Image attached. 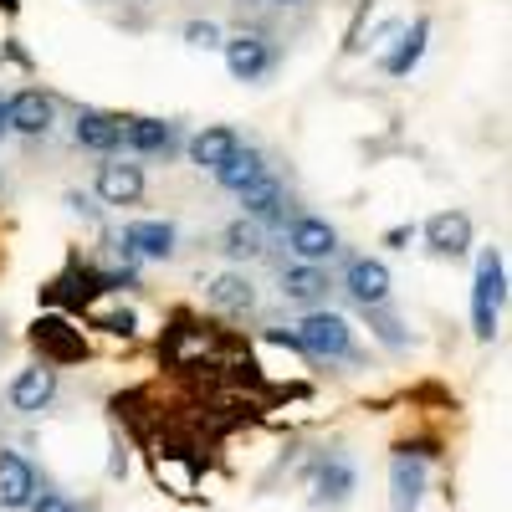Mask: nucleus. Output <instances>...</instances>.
<instances>
[{"label":"nucleus","instance_id":"f257e3e1","mask_svg":"<svg viewBox=\"0 0 512 512\" xmlns=\"http://www.w3.org/2000/svg\"><path fill=\"white\" fill-rule=\"evenodd\" d=\"M292 344L303 349V354H313V359H359L349 318L323 313V308H318V313H308L303 323L292 328Z\"/></svg>","mask_w":512,"mask_h":512},{"label":"nucleus","instance_id":"f03ea898","mask_svg":"<svg viewBox=\"0 0 512 512\" xmlns=\"http://www.w3.org/2000/svg\"><path fill=\"white\" fill-rule=\"evenodd\" d=\"M502 297H507V267H502V251H482L477 262V287H472V333L487 338L497 333V318H502Z\"/></svg>","mask_w":512,"mask_h":512},{"label":"nucleus","instance_id":"7ed1b4c3","mask_svg":"<svg viewBox=\"0 0 512 512\" xmlns=\"http://www.w3.org/2000/svg\"><path fill=\"white\" fill-rule=\"evenodd\" d=\"M31 344H36L41 364H77V359H88V338H82V328H72V318H62V313L41 318L31 328Z\"/></svg>","mask_w":512,"mask_h":512},{"label":"nucleus","instance_id":"20e7f679","mask_svg":"<svg viewBox=\"0 0 512 512\" xmlns=\"http://www.w3.org/2000/svg\"><path fill=\"white\" fill-rule=\"evenodd\" d=\"M272 62H277V52L262 31H241L236 41H226V72L236 82H262L272 72Z\"/></svg>","mask_w":512,"mask_h":512},{"label":"nucleus","instance_id":"39448f33","mask_svg":"<svg viewBox=\"0 0 512 512\" xmlns=\"http://www.w3.org/2000/svg\"><path fill=\"white\" fill-rule=\"evenodd\" d=\"M390 497H395V512H420V497H425V451H415V446L395 451Z\"/></svg>","mask_w":512,"mask_h":512},{"label":"nucleus","instance_id":"423d86ee","mask_svg":"<svg viewBox=\"0 0 512 512\" xmlns=\"http://www.w3.org/2000/svg\"><path fill=\"white\" fill-rule=\"evenodd\" d=\"M52 118H57V103L41 88H26V93L6 98V128H16V134H26V139H41L52 128Z\"/></svg>","mask_w":512,"mask_h":512},{"label":"nucleus","instance_id":"0eeeda50","mask_svg":"<svg viewBox=\"0 0 512 512\" xmlns=\"http://www.w3.org/2000/svg\"><path fill=\"white\" fill-rule=\"evenodd\" d=\"M98 200L103 205H139L144 200V169L128 159L98 164Z\"/></svg>","mask_w":512,"mask_h":512},{"label":"nucleus","instance_id":"6e6552de","mask_svg":"<svg viewBox=\"0 0 512 512\" xmlns=\"http://www.w3.org/2000/svg\"><path fill=\"white\" fill-rule=\"evenodd\" d=\"M175 241L180 231L169 226V221H134V226H123V251L128 256H149V262H169L175 256Z\"/></svg>","mask_w":512,"mask_h":512},{"label":"nucleus","instance_id":"1a4fd4ad","mask_svg":"<svg viewBox=\"0 0 512 512\" xmlns=\"http://www.w3.org/2000/svg\"><path fill=\"white\" fill-rule=\"evenodd\" d=\"M287 246L297 251V262H328V256L338 251V231L323 221V216H297L292 231H287Z\"/></svg>","mask_w":512,"mask_h":512},{"label":"nucleus","instance_id":"9d476101","mask_svg":"<svg viewBox=\"0 0 512 512\" xmlns=\"http://www.w3.org/2000/svg\"><path fill=\"white\" fill-rule=\"evenodd\" d=\"M123 149L139 154V159L175 154V123H164V118H128L123 123Z\"/></svg>","mask_w":512,"mask_h":512},{"label":"nucleus","instance_id":"9b49d317","mask_svg":"<svg viewBox=\"0 0 512 512\" xmlns=\"http://www.w3.org/2000/svg\"><path fill=\"white\" fill-rule=\"evenodd\" d=\"M57 395V369L52 364H31L11 379V410L21 415H36V410H47Z\"/></svg>","mask_w":512,"mask_h":512},{"label":"nucleus","instance_id":"f8f14e48","mask_svg":"<svg viewBox=\"0 0 512 512\" xmlns=\"http://www.w3.org/2000/svg\"><path fill=\"white\" fill-rule=\"evenodd\" d=\"M36 497V466L21 451H0V507L21 512Z\"/></svg>","mask_w":512,"mask_h":512},{"label":"nucleus","instance_id":"ddd939ff","mask_svg":"<svg viewBox=\"0 0 512 512\" xmlns=\"http://www.w3.org/2000/svg\"><path fill=\"white\" fill-rule=\"evenodd\" d=\"M241 210H246V221H256V226H282L287 221V190H282V180H272V175L251 180L241 190Z\"/></svg>","mask_w":512,"mask_h":512},{"label":"nucleus","instance_id":"4468645a","mask_svg":"<svg viewBox=\"0 0 512 512\" xmlns=\"http://www.w3.org/2000/svg\"><path fill=\"white\" fill-rule=\"evenodd\" d=\"M344 287L359 308H379L384 297H390V267L374 262V256H354L349 272H344Z\"/></svg>","mask_w":512,"mask_h":512},{"label":"nucleus","instance_id":"2eb2a0df","mask_svg":"<svg viewBox=\"0 0 512 512\" xmlns=\"http://www.w3.org/2000/svg\"><path fill=\"white\" fill-rule=\"evenodd\" d=\"M72 139L82 149H93V154H113L123 144V123L113 113H98V108H82L77 123H72Z\"/></svg>","mask_w":512,"mask_h":512},{"label":"nucleus","instance_id":"dca6fc26","mask_svg":"<svg viewBox=\"0 0 512 512\" xmlns=\"http://www.w3.org/2000/svg\"><path fill=\"white\" fill-rule=\"evenodd\" d=\"M236 149H241V134H236V128H226V123H210V128H200V134L190 139V159H195L200 169H210V175H216V169H221Z\"/></svg>","mask_w":512,"mask_h":512},{"label":"nucleus","instance_id":"f3484780","mask_svg":"<svg viewBox=\"0 0 512 512\" xmlns=\"http://www.w3.org/2000/svg\"><path fill=\"white\" fill-rule=\"evenodd\" d=\"M425 241H431L436 256H466V246H472V221H466L461 210H441V216L425 221Z\"/></svg>","mask_w":512,"mask_h":512},{"label":"nucleus","instance_id":"a211bd4d","mask_svg":"<svg viewBox=\"0 0 512 512\" xmlns=\"http://www.w3.org/2000/svg\"><path fill=\"white\" fill-rule=\"evenodd\" d=\"M205 297H210L216 313H251L256 308V287H251L246 272H221L216 282L205 287Z\"/></svg>","mask_w":512,"mask_h":512},{"label":"nucleus","instance_id":"6ab92c4d","mask_svg":"<svg viewBox=\"0 0 512 512\" xmlns=\"http://www.w3.org/2000/svg\"><path fill=\"white\" fill-rule=\"evenodd\" d=\"M313 487H318V502H328V507L349 502V492H354V466H349V456H328V461L318 466Z\"/></svg>","mask_w":512,"mask_h":512},{"label":"nucleus","instance_id":"aec40b11","mask_svg":"<svg viewBox=\"0 0 512 512\" xmlns=\"http://www.w3.org/2000/svg\"><path fill=\"white\" fill-rule=\"evenodd\" d=\"M262 175H267V159L256 154V149H246V144H241V149H236V154H231V159H226V164L216 169V185H221V190H236V195H241V190H246L251 180H262Z\"/></svg>","mask_w":512,"mask_h":512},{"label":"nucleus","instance_id":"412c9836","mask_svg":"<svg viewBox=\"0 0 512 512\" xmlns=\"http://www.w3.org/2000/svg\"><path fill=\"white\" fill-rule=\"evenodd\" d=\"M282 297H292V303H323V297H328V277L313 262L282 267Z\"/></svg>","mask_w":512,"mask_h":512},{"label":"nucleus","instance_id":"4be33fe9","mask_svg":"<svg viewBox=\"0 0 512 512\" xmlns=\"http://www.w3.org/2000/svg\"><path fill=\"white\" fill-rule=\"evenodd\" d=\"M425 36H431V21L420 16V21H415V26L400 36V47H395L390 57H384V72H390V77H405V72H410V67L425 57Z\"/></svg>","mask_w":512,"mask_h":512},{"label":"nucleus","instance_id":"5701e85b","mask_svg":"<svg viewBox=\"0 0 512 512\" xmlns=\"http://www.w3.org/2000/svg\"><path fill=\"white\" fill-rule=\"evenodd\" d=\"M221 241H226L221 251H231V256H262V226L246 221V216H241V221H231Z\"/></svg>","mask_w":512,"mask_h":512},{"label":"nucleus","instance_id":"b1692460","mask_svg":"<svg viewBox=\"0 0 512 512\" xmlns=\"http://www.w3.org/2000/svg\"><path fill=\"white\" fill-rule=\"evenodd\" d=\"M364 313H369V328H374V338H379L384 349H405V328L384 313V303L379 308H364Z\"/></svg>","mask_w":512,"mask_h":512},{"label":"nucleus","instance_id":"393cba45","mask_svg":"<svg viewBox=\"0 0 512 512\" xmlns=\"http://www.w3.org/2000/svg\"><path fill=\"white\" fill-rule=\"evenodd\" d=\"M93 323H98V328H108V333H123V338L139 328V318L128 313V308H108V313H93Z\"/></svg>","mask_w":512,"mask_h":512},{"label":"nucleus","instance_id":"a878e982","mask_svg":"<svg viewBox=\"0 0 512 512\" xmlns=\"http://www.w3.org/2000/svg\"><path fill=\"white\" fill-rule=\"evenodd\" d=\"M185 41H190V47H221V26L216 21H190Z\"/></svg>","mask_w":512,"mask_h":512},{"label":"nucleus","instance_id":"bb28decb","mask_svg":"<svg viewBox=\"0 0 512 512\" xmlns=\"http://www.w3.org/2000/svg\"><path fill=\"white\" fill-rule=\"evenodd\" d=\"M31 512H77V502L62 497V492H36L31 497Z\"/></svg>","mask_w":512,"mask_h":512},{"label":"nucleus","instance_id":"cd10ccee","mask_svg":"<svg viewBox=\"0 0 512 512\" xmlns=\"http://www.w3.org/2000/svg\"><path fill=\"white\" fill-rule=\"evenodd\" d=\"M67 205H72V210H77V216H88V221H93V216H98V205H93V200H88V195H77V190H72V195H67Z\"/></svg>","mask_w":512,"mask_h":512},{"label":"nucleus","instance_id":"c85d7f7f","mask_svg":"<svg viewBox=\"0 0 512 512\" xmlns=\"http://www.w3.org/2000/svg\"><path fill=\"white\" fill-rule=\"evenodd\" d=\"M415 236V226H395V231H384V246H405Z\"/></svg>","mask_w":512,"mask_h":512},{"label":"nucleus","instance_id":"c756f323","mask_svg":"<svg viewBox=\"0 0 512 512\" xmlns=\"http://www.w3.org/2000/svg\"><path fill=\"white\" fill-rule=\"evenodd\" d=\"M0 134H6V98H0Z\"/></svg>","mask_w":512,"mask_h":512},{"label":"nucleus","instance_id":"7c9ffc66","mask_svg":"<svg viewBox=\"0 0 512 512\" xmlns=\"http://www.w3.org/2000/svg\"><path fill=\"white\" fill-rule=\"evenodd\" d=\"M0 11H11V16H16V0H0Z\"/></svg>","mask_w":512,"mask_h":512},{"label":"nucleus","instance_id":"2f4dec72","mask_svg":"<svg viewBox=\"0 0 512 512\" xmlns=\"http://www.w3.org/2000/svg\"><path fill=\"white\" fill-rule=\"evenodd\" d=\"M277 6H303V0H277Z\"/></svg>","mask_w":512,"mask_h":512}]
</instances>
